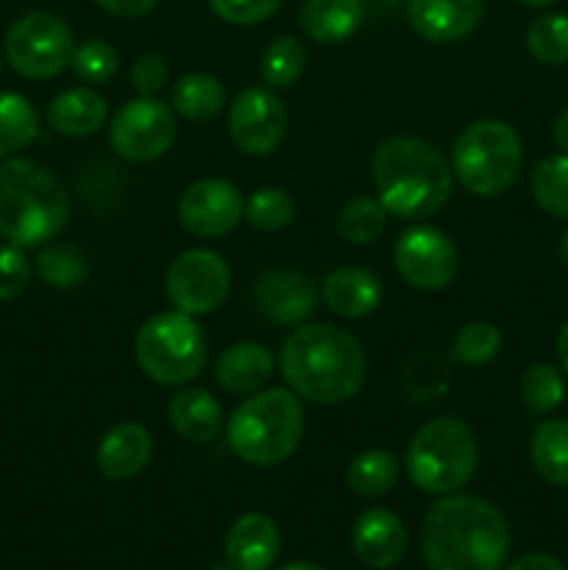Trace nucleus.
Segmentation results:
<instances>
[{
	"label": "nucleus",
	"instance_id": "nucleus-1",
	"mask_svg": "<svg viewBox=\"0 0 568 570\" xmlns=\"http://www.w3.org/2000/svg\"><path fill=\"white\" fill-rule=\"evenodd\" d=\"M278 367L298 399L334 406L354 399L365 384L368 360L356 337L326 323H301L278 351Z\"/></svg>",
	"mask_w": 568,
	"mask_h": 570
},
{
	"label": "nucleus",
	"instance_id": "nucleus-2",
	"mask_svg": "<svg viewBox=\"0 0 568 570\" xmlns=\"http://www.w3.org/2000/svg\"><path fill=\"white\" fill-rule=\"evenodd\" d=\"M429 570H501L510 554V529L501 512L477 495H443L421 527Z\"/></svg>",
	"mask_w": 568,
	"mask_h": 570
},
{
	"label": "nucleus",
	"instance_id": "nucleus-3",
	"mask_svg": "<svg viewBox=\"0 0 568 570\" xmlns=\"http://www.w3.org/2000/svg\"><path fill=\"white\" fill-rule=\"evenodd\" d=\"M371 176L382 206L399 220L432 217L454 189V173L445 156L427 139L410 134L379 145L371 159Z\"/></svg>",
	"mask_w": 568,
	"mask_h": 570
},
{
	"label": "nucleus",
	"instance_id": "nucleus-4",
	"mask_svg": "<svg viewBox=\"0 0 568 570\" xmlns=\"http://www.w3.org/2000/svg\"><path fill=\"white\" fill-rule=\"evenodd\" d=\"M70 220L59 178L33 159L0 161V234L17 248L50 243Z\"/></svg>",
	"mask_w": 568,
	"mask_h": 570
},
{
	"label": "nucleus",
	"instance_id": "nucleus-5",
	"mask_svg": "<svg viewBox=\"0 0 568 570\" xmlns=\"http://www.w3.org/2000/svg\"><path fill=\"white\" fill-rule=\"evenodd\" d=\"M226 438L234 454L248 465H282L304 438V404L290 387L259 390L232 412Z\"/></svg>",
	"mask_w": 568,
	"mask_h": 570
},
{
	"label": "nucleus",
	"instance_id": "nucleus-6",
	"mask_svg": "<svg viewBox=\"0 0 568 570\" xmlns=\"http://www.w3.org/2000/svg\"><path fill=\"white\" fill-rule=\"evenodd\" d=\"M479 465V440L460 417L423 423L407 449V473L429 495H451L471 482Z\"/></svg>",
	"mask_w": 568,
	"mask_h": 570
},
{
	"label": "nucleus",
	"instance_id": "nucleus-7",
	"mask_svg": "<svg viewBox=\"0 0 568 570\" xmlns=\"http://www.w3.org/2000/svg\"><path fill=\"white\" fill-rule=\"evenodd\" d=\"M523 167V145L512 126L477 120L462 128L451 148V173L479 198H496L516 184Z\"/></svg>",
	"mask_w": 568,
	"mask_h": 570
},
{
	"label": "nucleus",
	"instance_id": "nucleus-8",
	"mask_svg": "<svg viewBox=\"0 0 568 570\" xmlns=\"http://www.w3.org/2000/svg\"><path fill=\"white\" fill-rule=\"evenodd\" d=\"M206 351L209 345L195 317L178 309L148 317L139 326L134 343V354L145 376L165 387H182L193 382L204 371Z\"/></svg>",
	"mask_w": 568,
	"mask_h": 570
},
{
	"label": "nucleus",
	"instance_id": "nucleus-9",
	"mask_svg": "<svg viewBox=\"0 0 568 570\" xmlns=\"http://www.w3.org/2000/svg\"><path fill=\"white\" fill-rule=\"evenodd\" d=\"M3 53L20 76L45 81L70 67L76 42L61 17L50 11H28L6 31Z\"/></svg>",
	"mask_w": 568,
	"mask_h": 570
},
{
	"label": "nucleus",
	"instance_id": "nucleus-10",
	"mask_svg": "<svg viewBox=\"0 0 568 570\" xmlns=\"http://www.w3.org/2000/svg\"><path fill=\"white\" fill-rule=\"evenodd\" d=\"M232 289V271L226 259L209 248H189L170 262L165 273V293L173 309L189 317L209 315Z\"/></svg>",
	"mask_w": 568,
	"mask_h": 570
},
{
	"label": "nucleus",
	"instance_id": "nucleus-11",
	"mask_svg": "<svg viewBox=\"0 0 568 570\" xmlns=\"http://www.w3.org/2000/svg\"><path fill=\"white\" fill-rule=\"evenodd\" d=\"M176 142V111L156 98L128 100L109 122V145L120 159L145 165Z\"/></svg>",
	"mask_w": 568,
	"mask_h": 570
},
{
	"label": "nucleus",
	"instance_id": "nucleus-12",
	"mask_svg": "<svg viewBox=\"0 0 568 570\" xmlns=\"http://www.w3.org/2000/svg\"><path fill=\"white\" fill-rule=\"evenodd\" d=\"M393 265L410 287L434 293L454 282L460 254L449 234H443L440 228L412 226L395 239Z\"/></svg>",
	"mask_w": 568,
	"mask_h": 570
},
{
	"label": "nucleus",
	"instance_id": "nucleus-13",
	"mask_svg": "<svg viewBox=\"0 0 568 570\" xmlns=\"http://www.w3.org/2000/svg\"><path fill=\"white\" fill-rule=\"evenodd\" d=\"M287 109L271 87H248L228 106V137L243 154L267 156L287 137Z\"/></svg>",
	"mask_w": 568,
	"mask_h": 570
},
{
	"label": "nucleus",
	"instance_id": "nucleus-14",
	"mask_svg": "<svg viewBox=\"0 0 568 570\" xmlns=\"http://www.w3.org/2000/svg\"><path fill=\"white\" fill-rule=\"evenodd\" d=\"M243 217V195L226 178H198L178 198V220L195 237H226Z\"/></svg>",
	"mask_w": 568,
	"mask_h": 570
},
{
	"label": "nucleus",
	"instance_id": "nucleus-15",
	"mask_svg": "<svg viewBox=\"0 0 568 570\" xmlns=\"http://www.w3.org/2000/svg\"><path fill=\"white\" fill-rule=\"evenodd\" d=\"M317 287L298 271H267L254 284V306L273 326H301L317 306Z\"/></svg>",
	"mask_w": 568,
	"mask_h": 570
},
{
	"label": "nucleus",
	"instance_id": "nucleus-16",
	"mask_svg": "<svg viewBox=\"0 0 568 570\" xmlns=\"http://www.w3.org/2000/svg\"><path fill=\"white\" fill-rule=\"evenodd\" d=\"M482 0H407V20L427 42H457L479 28Z\"/></svg>",
	"mask_w": 568,
	"mask_h": 570
},
{
	"label": "nucleus",
	"instance_id": "nucleus-17",
	"mask_svg": "<svg viewBox=\"0 0 568 570\" xmlns=\"http://www.w3.org/2000/svg\"><path fill=\"white\" fill-rule=\"evenodd\" d=\"M407 527L390 510H365L351 529V549L365 568L388 570L399 566L407 551Z\"/></svg>",
	"mask_w": 568,
	"mask_h": 570
},
{
	"label": "nucleus",
	"instance_id": "nucleus-18",
	"mask_svg": "<svg viewBox=\"0 0 568 570\" xmlns=\"http://www.w3.org/2000/svg\"><path fill=\"white\" fill-rule=\"evenodd\" d=\"M223 549H226V562L234 570H271L282 551V534L273 518L248 512L228 527Z\"/></svg>",
	"mask_w": 568,
	"mask_h": 570
},
{
	"label": "nucleus",
	"instance_id": "nucleus-19",
	"mask_svg": "<svg viewBox=\"0 0 568 570\" xmlns=\"http://www.w3.org/2000/svg\"><path fill=\"white\" fill-rule=\"evenodd\" d=\"M154 456V438L143 423H117L98 445V471L111 482H126L143 473Z\"/></svg>",
	"mask_w": 568,
	"mask_h": 570
},
{
	"label": "nucleus",
	"instance_id": "nucleus-20",
	"mask_svg": "<svg viewBox=\"0 0 568 570\" xmlns=\"http://www.w3.org/2000/svg\"><path fill=\"white\" fill-rule=\"evenodd\" d=\"M109 117V104L92 87H72L56 95L48 104L45 120L61 137L84 139L98 134Z\"/></svg>",
	"mask_w": 568,
	"mask_h": 570
},
{
	"label": "nucleus",
	"instance_id": "nucleus-21",
	"mask_svg": "<svg viewBox=\"0 0 568 570\" xmlns=\"http://www.w3.org/2000/svg\"><path fill=\"white\" fill-rule=\"evenodd\" d=\"M273 367L276 360L262 343H234L217 356L215 382L232 395H254L273 376Z\"/></svg>",
	"mask_w": 568,
	"mask_h": 570
},
{
	"label": "nucleus",
	"instance_id": "nucleus-22",
	"mask_svg": "<svg viewBox=\"0 0 568 570\" xmlns=\"http://www.w3.org/2000/svg\"><path fill=\"white\" fill-rule=\"evenodd\" d=\"M323 301L340 317H368L382 304V284L362 267H337L323 278Z\"/></svg>",
	"mask_w": 568,
	"mask_h": 570
},
{
	"label": "nucleus",
	"instance_id": "nucleus-23",
	"mask_svg": "<svg viewBox=\"0 0 568 570\" xmlns=\"http://www.w3.org/2000/svg\"><path fill=\"white\" fill-rule=\"evenodd\" d=\"M167 421L189 443H212L223 429V410L206 390L184 387L167 404Z\"/></svg>",
	"mask_w": 568,
	"mask_h": 570
},
{
	"label": "nucleus",
	"instance_id": "nucleus-24",
	"mask_svg": "<svg viewBox=\"0 0 568 570\" xmlns=\"http://www.w3.org/2000/svg\"><path fill=\"white\" fill-rule=\"evenodd\" d=\"M365 20L362 0H304L301 28L317 45H340L354 37Z\"/></svg>",
	"mask_w": 568,
	"mask_h": 570
},
{
	"label": "nucleus",
	"instance_id": "nucleus-25",
	"mask_svg": "<svg viewBox=\"0 0 568 570\" xmlns=\"http://www.w3.org/2000/svg\"><path fill=\"white\" fill-rule=\"evenodd\" d=\"M226 106V89L221 78L209 72H187L170 89V109L189 122H206Z\"/></svg>",
	"mask_w": 568,
	"mask_h": 570
},
{
	"label": "nucleus",
	"instance_id": "nucleus-26",
	"mask_svg": "<svg viewBox=\"0 0 568 570\" xmlns=\"http://www.w3.org/2000/svg\"><path fill=\"white\" fill-rule=\"evenodd\" d=\"M529 456L543 482L568 488V417H551L535 426Z\"/></svg>",
	"mask_w": 568,
	"mask_h": 570
},
{
	"label": "nucleus",
	"instance_id": "nucleus-27",
	"mask_svg": "<svg viewBox=\"0 0 568 570\" xmlns=\"http://www.w3.org/2000/svg\"><path fill=\"white\" fill-rule=\"evenodd\" d=\"M395 479H399V460L382 449L356 454L351 460L349 471H345V484L360 499H379V495H384L393 488Z\"/></svg>",
	"mask_w": 568,
	"mask_h": 570
},
{
	"label": "nucleus",
	"instance_id": "nucleus-28",
	"mask_svg": "<svg viewBox=\"0 0 568 570\" xmlns=\"http://www.w3.org/2000/svg\"><path fill=\"white\" fill-rule=\"evenodd\" d=\"M39 134V115L31 100L17 92H0V159L28 148Z\"/></svg>",
	"mask_w": 568,
	"mask_h": 570
},
{
	"label": "nucleus",
	"instance_id": "nucleus-29",
	"mask_svg": "<svg viewBox=\"0 0 568 570\" xmlns=\"http://www.w3.org/2000/svg\"><path fill=\"white\" fill-rule=\"evenodd\" d=\"M306 45L295 37H278L265 48L259 61L262 81L271 89H287L304 76L306 70Z\"/></svg>",
	"mask_w": 568,
	"mask_h": 570
},
{
	"label": "nucleus",
	"instance_id": "nucleus-30",
	"mask_svg": "<svg viewBox=\"0 0 568 570\" xmlns=\"http://www.w3.org/2000/svg\"><path fill=\"white\" fill-rule=\"evenodd\" d=\"M388 217L390 215L382 206V200L371 198V195H360V198H351L340 209L337 232L345 243L371 245L373 239L382 237L384 226H388Z\"/></svg>",
	"mask_w": 568,
	"mask_h": 570
},
{
	"label": "nucleus",
	"instance_id": "nucleus-31",
	"mask_svg": "<svg viewBox=\"0 0 568 570\" xmlns=\"http://www.w3.org/2000/svg\"><path fill=\"white\" fill-rule=\"evenodd\" d=\"M532 198L546 215L568 220V154L549 156L535 167Z\"/></svg>",
	"mask_w": 568,
	"mask_h": 570
},
{
	"label": "nucleus",
	"instance_id": "nucleus-32",
	"mask_svg": "<svg viewBox=\"0 0 568 570\" xmlns=\"http://www.w3.org/2000/svg\"><path fill=\"white\" fill-rule=\"evenodd\" d=\"M527 48L540 65H568V14L551 11L538 17L527 31Z\"/></svg>",
	"mask_w": 568,
	"mask_h": 570
},
{
	"label": "nucleus",
	"instance_id": "nucleus-33",
	"mask_svg": "<svg viewBox=\"0 0 568 570\" xmlns=\"http://www.w3.org/2000/svg\"><path fill=\"white\" fill-rule=\"evenodd\" d=\"M37 273L48 287L72 289L87 278V256L76 245H48L39 250Z\"/></svg>",
	"mask_w": 568,
	"mask_h": 570
},
{
	"label": "nucleus",
	"instance_id": "nucleus-34",
	"mask_svg": "<svg viewBox=\"0 0 568 570\" xmlns=\"http://www.w3.org/2000/svg\"><path fill=\"white\" fill-rule=\"evenodd\" d=\"M566 399V382L555 365H532L521 379V401L532 415H549Z\"/></svg>",
	"mask_w": 568,
	"mask_h": 570
},
{
	"label": "nucleus",
	"instance_id": "nucleus-35",
	"mask_svg": "<svg viewBox=\"0 0 568 570\" xmlns=\"http://www.w3.org/2000/svg\"><path fill=\"white\" fill-rule=\"evenodd\" d=\"M501 351V332L493 323H468L460 328L451 345V360L468 367H482L493 362Z\"/></svg>",
	"mask_w": 568,
	"mask_h": 570
},
{
	"label": "nucleus",
	"instance_id": "nucleus-36",
	"mask_svg": "<svg viewBox=\"0 0 568 570\" xmlns=\"http://www.w3.org/2000/svg\"><path fill=\"white\" fill-rule=\"evenodd\" d=\"M245 220L259 232H282L295 220V204L284 189L262 187L245 200Z\"/></svg>",
	"mask_w": 568,
	"mask_h": 570
},
{
	"label": "nucleus",
	"instance_id": "nucleus-37",
	"mask_svg": "<svg viewBox=\"0 0 568 570\" xmlns=\"http://www.w3.org/2000/svg\"><path fill=\"white\" fill-rule=\"evenodd\" d=\"M70 67L78 81L98 87V83L115 78V72L120 70V53L106 39H87L76 48Z\"/></svg>",
	"mask_w": 568,
	"mask_h": 570
},
{
	"label": "nucleus",
	"instance_id": "nucleus-38",
	"mask_svg": "<svg viewBox=\"0 0 568 570\" xmlns=\"http://www.w3.org/2000/svg\"><path fill=\"white\" fill-rule=\"evenodd\" d=\"M212 11L232 26H256L271 20L282 0H209Z\"/></svg>",
	"mask_w": 568,
	"mask_h": 570
},
{
	"label": "nucleus",
	"instance_id": "nucleus-39",
	"mask_svg": "<svg viewBox=\"0 0 568 570\" xmlns=\"http://www.w3.org/2000/svg\"><path fill=\"white\" fill-rule=\"evenodd\" d=\"M31 282V262L17 245L0 248V301H14Z\"/></svg>",
	"mask_w": 568,
	"mask_h": 570
},
{
	"label": "nucleus",
	"instance_id": "nucleus-40",
	"mask_svg": "<svg viewBox=\"0 0 568 570\" xmlns=\"http://www.w3.org/2000/svg\"><path fill=\"white\" fill-rule=\"evenodd\" d=\"M131 83L139 98H156L167 83V65L159 53H143L131 65Z\"/></svg>",
	"mask_w": 568,
	"mask_h": 570
},
{
	"label": "nucleus",
	"instance_id": "nucleus-41",
	"mask_svg": "<svg viewBox=\"0 0 568 570\" xmlns=\"http://www.w3.org/2000/svg\"><path fill=\"white\" fill-rule=\"evenodd\" d=\"M95 3L104 11H109V14L123 17V20H134V17H143L150 9H156L159 0H95Z\"/></svg>",
	"mask_w": 568,
	"mask_h": 570
},
{
	"label": "nucleus",
	"instance_id": "nucleus-42",
	"mask_svg": "<svg viewBox=\"0 0 568 570\" xmlns=\"http://www.w3.org/2000/svg\"><path fill=\"white\" fill-rule=\"evenodd\" d=\"M507 570H562V566L549 554H523Z\"/></svg>",
	"mask_w": 568,
	"mask_h": 570
},
{
	"label": "nucleus",
	"instance_id": "nucleus-43",
	"mask_svg": "<svg viewBox=\"0 0 568 570\" xmlns=\"http://www.w3.org/2000/svg\"><path fill=\"white\" fill-rule=\"evenodd\" d=\"M555 142L562 154H568V109H562L555 120Z\"/></svg>",
	"mask_w": 568,
	"mask_h": 570
},
{
	"label": "nucleus",
	"instance_id": "nucleus-44",
	"mask_svg": "<svg viewBox=\"0 0 568 570\" xmlns=\"http://www.w3.org/2000/svg\"><path fill=\"white\" fill-rule=\"evenodd\" d=\"M557 356H560L562 371L568 373V323L560 328V334H557Z\"/></svg>",
	"mask_w": 568,
	"mask_h": 570
},
{
	"label": "nucleus",
	"instance_id": "nucleus-45",
	"mask_svg": "<svg viewBox=\"0 0 568 570\" xmlns=\"http://www.w3.org/2000/svg\"><path fill=\"white\" fill-rule=\"evenodd\" d=\"M557 254H560V262H562V265L568 267V228H566V232H562V237H560V248H557Z\"/></svg>",
	"mask_w": 568,
	"mask_h": 570
},
{
	"label": "nucleus",
	"instance_id": "nucleus-46",
	"mask_svg": "<svg viewBox=\"0 0 568 570\" xmlns=\"http://www.w3.org/2000/svg\"><path fill=\"white\" fill-rule=\"evenodd\" d=\"M278 570H326V568L312 566V562H293V566H284V568H278Z\"/></svg>",
	"mask_w": 568,
	"mask_h": 570
},
{
	"label": "nucleus",
	"instance_id": "nucleus-47",
	"mask_svg": "<svg viewBox=\"0 0 568 570\" xmlns=\"http://www.w3.org/2000/svg\"><path fill=\"white\" fill-rule=\"evenodd\" d=\"M518 3L529 6V9H546V6H551L555 0H518Z\"/></svg>",
	"mask_w": 568,
	"mask_h": 570
},
{
	"label": "nucleus",
	"instance_id": "nucleus-48",
	"mask_svg": "<svg viewBox=\"0 0 568 570\" xmlns=\"http://www.w3.org/2000/svg\"><path fill=\"white\" fill-rule=\"evenodd\" d=\"M212 570H234V568L232 566H215Z\"/></svg>",
	"mask_w": 568,
	"mask_h": 570
},
{
	"label": "nucleus",
	"instance_id": "nucleus-49",
	"mask_svg": "<svg viewBox=\"0 0 568 570\" xmlns=\"http://www.w3.org/2000/svg\"><path fill=\"white\" fill-rule=\"evenodd\" d=\"M0 67H3V50H0Z\"/></svg>",
	"mask_w": 568,
	"mask_h": 570
}]
</instances>
